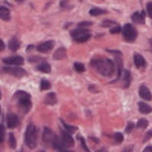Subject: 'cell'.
<instances>
[{
    "label": "cell",
    "mask_w": 152,
    "mask_h": 152,
    "mask_svg": "<svg viewBox=\"0 0 152 152\" xmlns=\"http://www.w3.org/2000/svg\"><path fill=\"white\" fill-rule=\"evenodd\" d=\"M79 27H89V26H92V22H80V23L77 25Z\"/></svg>",
    "instance_id": "obj_35"
},
{
    "label": "cell",
    "mask_w": 152,
    "mask_h": 152,
    "mask_svg": "<svg viewBox=\"0 0 152 152\" xmlns=\"http://www.w3.org/2000/svg\"><path fill=\"white\" fill-rule=\"evenodd\" d=\"M123 75H124V88H129V85H130V72L128 70H124Z\"/></svg>",
    "instance_id": "obj_23"
},
{
    "label": "cell",
    "mask_w": 152,
    "mask_h": 152,
    "mask_svg": "<svg viewBox=\"0 0 152 152\" xmlns=\"http://www.w3.org/2000/svg\"><path fill=\"white\" fill-rule=\"evenodd\" d=\"M20 47H21L20 40H18L16 36H13L12 39H10V41H9V49L12 52H17L18 49H20Z\"/></svg>",
    "instance_id": "obj_19"
},
{
    "label": "cell",
    "mask_w": 152,
    "mask_h": 152,
    "mask_svg": "<svg viewBox=\"0 0 152 152\" xmlns=\"http://www.w3.org/2000/svg\"><path fill=\"white\" fill-rule=\"evenodd\" d=\"M8 138H9V146L12 148H16V138H14V135L12 134V133L8 135Z\"/></svg>",
    "instance_id": "obj_29"
},
{
    "label": "cell",
    "mask_w": 152,
    "mask_h": 152,
    "mask_svg": "<svg viewBox=\"0 0 152 152\" xmlns=\"http://www.w3.org/2000/svg\"><path fill=\"white\" fill-rule=\"evenodd\" d=\"M4 47L5 45H4V43H3V40H0V52L4 50Z\"/></svg>",
    "instance_id": "obj_39"
},
{
    "label": "cell",
    "mask_w": 152,
    "mask_h": 152,
    "mask_svg": "<svg viewBox=\"0 0 152 152\" xmlns=\"http://www.w3.org/2000/svg\"><path fill=\"white\" fill-rule=\"evenodd\" d=\"M139 96H140V98H143L144 101H151L152 99V94H151L150 89H148L146 85H140V88H139Z\"/></svg>",
    "instance_id": "obj_12"
},
{
    "label": "cell",
    "mask_w": 152,
    "mask_h": 152,
    "mask_svg": "<svg viewBox=\"0 0 152 152\" xmlns=\"http://www.w3.org/2000/svg\"><path fill=\"white\" fill-rule=\"evenodd\" d=\"M0 18H1L3 21H9L10 20V12H9V9L7 8V7L1 5V4H0Z\"/></svg>",
    "instance_id": "obj_15"
},
{
    "label": "cell",
    "mask_w": 152,
    "mask_h": 152,
    "mask_svg": "<svg viewBox=\"0 0 152 152\" xmlns=\"http://www.w3.org/2000/svg\"><path fill=\"white\" fill-rule=\"evenodd\" d=\"M144 152H152V147H146V150H144Z\"/></svg>",
    "instance_id": "obj_40"
},
{
    "label": "cell",
    "mask_w": 152,
    "mask_h": 152,
    "mask_svg": "<svg viewBox=\"0 0 152 152\" xmlns=\"http://www.w3.org/2000/svg\"><path fill=\"white\" fill-rule=\"evenodd\" d=\"M14 98H16V101H17L18 107H20L25 113L30 111L32 103H31V96H30L27 92L18 90V92H16V94H14Z\"/></svg>",
    "instance_id": "obj_2"
},
{
    "label": "cell",
    "mask_w": 152,
    "mask_h": 152,
    "mask_svg": "<svg viewBox=\"0 0 152 152\" xmlns=\"http://www.w3.org/2000/svg\"><path fill=\"white\" fill-rule=\"evenodd\" d=\"M115 26L116 23H115V22H113V21H104L103 22V23H102V26H103V27H108V26Z\"/></svg>",
    "instance_id": "obj_36"
},
{
    "label": "cell",
    "mask_w": 152,
    "mask_h": 152,
    "mask_svg": "<svg viewBox=\"0 0 152 152\" xmlns=\"http://www.w3.org/2000/svg\"><path fill=\"white\" fill-rule=\"evenodd\" d=\"M113 138H115V142H116V143H121V142H123V139H124V137H123V134H121V133H115Z\"/></svg>",
    "instance_id": "obj_31"
},
{
    "label": "cell",
    "mask_w": 152,
    "mask_h": 152,
    "mask_svg": "<svg viewBox=\"0 0 152 152\" xmlns=\"http://www.w3.org/2000/svg\"><path fill=\"white\" fill-rule=\"evenodd\" d=\"M4 138H5V128L3 125H0V143L4 142Z\"/></svg>",
    "instance_id": "obj_30"
},
{
    "label": "cell",
    "mask_w": 152,
    "mask_h": 152,
    "mask_svg": "<svg viewBox=\"0 0 152 152\" xmlns=\"http://www.w3.org/2000/svg\"><path fill=\"white\" fill-rule=\"evenodd\" d=\"M151 137H152V130H150V132H148L146 135H144V142H146V140H148V139H150Z\"/></svg>",
    "instance_id": "obj_38"
},
{
    "label": "cell",
    "mask_w": 152,
    "mask_h": 152,
    "mask_svg": "<svg viewBox=\"0 0 152 152\" xmlns=\"http://www.w3.org/2000/svg\"><path fill=\"white\" fill-rule=\"evenodd\" d=\"M64 57H66V49L64 48H59V49H57V50L53 53V58L57 59V61L63 59Z\"/></svg>",
    "instance_id": "obj_20"
},
{
    "label": "cell",
    "mask_w": 152,
    "mask_h": 152,
    "mask_svg": "<svg viewBox=\"0 0 152 152\" xmlns=\"http://www.w3.org/2000/svg\"><path fill=\"white\" fill-rule=\"evenodd\" d=\"M53 45H54V43L53 41H44V43H41L39 47H37V50H39L40 53H48V52H50L52 49H53Z\"/></svg>",
    "instance_id": "obj_13"
},
{
    "label": "cell",
    "mask_w": 152,
    "mask_h": 152,
    "mask_svg": "<svg viewBox=\"0 0 152 152\" xmlns=\"http://www.w3.org/2000/svg\"><path fill=\"white\" fill-rule=\"evenodd\" d=\"M25 143L28 148H35L37 146V129L34 124H30L25 133Z\"/></svg>",
    "instance_id": "obj_3"
},
{
    "label": "cell",
    "mask_w": 152,
    "mask_h": 152,
    "mask_svg": "<svg viewBox=\"0 0 152 152\" xmlns=\"http://www.w3.org/2000/svg\"><path fill=\"white\" fill-rule=\"evenodd\" d=\"M61 124H62V126L64 128V130L68 132V133H70V134H71V133H75L76 130H77V128H76V126H72V125H68V124H66L63 120H61Z\"/></svg>",
    "instance_id": "obj_24"
},
{
    "label": "cell",
    "mask_w": 152,
    "mask_h": 152,
    "mask_svg": "<svg viewBox=\"0 0 152 152\" xmlns=\"http://www.w3.org/2000/svg\"><path fill=\"white\" fill-rule=\"evenodd\" d=\"M146 9H147V14L152 18V3H148L147 7H146Z\"/></svg>",
    "instance_id": "obj_33"
},
{
    "label": "cell",
    "mask_w": 152,
    "mask_h": 152,
    "mask_svg": "<svg viewBox=\"0 0 152 152\" xmlns=\"http://www.w3.org/2000/svg\"><path fill=\"white\" fill-rule=\"evenodd\" d=\"M4 71L7 72V74H10L13 75L14 77H22V76H26L27 75V72H26V70H23L22 67H18V66H10V64H7V66L4 67Z\"/></svg>",
    "instance_id": "obj_6"
},
{
    "label": "cell",
    "mask_w": 152,
    "mask_h": 152,
    "mask_svg": "<svg viewBox=\"0 0 152 152\" xmlns=\"http://www.w3.org/2000/svg\"><path fill=\"white\" fill-rule=\"evenodd\" d=\"M16 1H17V3H23L25 0H16Z\"/></svg>",
    "instance_id": "obj_41"
},
{
    "label": "cell",
    "mask_w": 152,
    "mask_h": 152,
    "mask_svg": "<svg viewBox=\"0 0 152 152\" xmlns=\"http://www.w3.org/2000/svg\"><path fill=\"white\" fill-rule=\"evenodd\" d=\"M92 67L96 70L97 72H99L102 76L106 77H111L115 74V63L112 62L110 58H103V57H96L90 61Z\"/></svg>",
    "instance_id": "obj_1"
},
{
    "label": "cell",
    "mask_w": 152,
    "mask_h": 152,
    "mask_svg": "<svg viewBox=\"0 0 152 152\" xmlns=\"http://www.w3.org/2000/svg\"><path fill=\"white\" fill-rule=\"evenodd\" d=\"M54 137H56V134L49 128H45L43 130V142H44L45 146H52Z\"/></svg>",
    "instance_id": "obj_10"
},
{
    "label": "cell",
    "mask_w": 152,
    "mask_h": 152,
    "mask_svg": "<svg viewBox=\"0 0 152 152\" xmlns=\"http://www.w3.org/2000/svg\"><path fill=\"white\" fill-rule=\"evenodd\" d=\"M0 98H1V92H0Z\"/></svg>",
    "instance_id": "obj_42"
},
{
    "label": "cell",
    "mask_w": 152,
    "mask_h": 152,
    "mask_svg": "<svg viewBox=\"0 0 152 152\" xmlns=\"http://www.w3.org/2000/svg\"><path fill=\"white\" fill-rule=\"evenodd\" d=\"M121 31V27L120 26H117V25H115V27H112L111 30H110V32L111 34H119Z\"/></svg>",
    "instance_id": "obj_32"
},
{
    "label": "cell",
    "mask_w": 152,
    "mask_h": 152,
    "mask_svg": "<svg viewBox=\"0 0 152 152\" xmlns=\"http://www.w3.org/2000/svg\"><path fill=\"white\" fill-rule=\"evenodd\" d=\"M52 146H53V148H56L57 151H68V150H64L66 147L63 146L62 140H61V137H59V138H58V137H54V139H53Z\"/></svg>",
    "instance_id": "obj_16"
},
{
    "label": "cell",
    "mask_w": 152,
    "mask_h": 152,
    "mask_svg": "<svg viewBox=\"0 0 152 152\" xmlns=\"http://www.w3.org/2000/svg\"><path fill=\"white\" fill-rule=\"evenodd\" d=\"M138 108H139V112L140 113H144V115H147V113H151L152 112V107L150 104H147L146 102H139L138 103Z\"/></svg>",
    "instance_id": "obj_17"
},
{
    "label": "cell",
    "mask_w": 152,
    "mask_h": 152,
    "mask_svg": "<svg viewBox=\"0 0 152 152\" xmlns=\"http://www.w3.org/2000/svg\"><path fill=\"white\" fill-rule=\"evenodd\" d=\"M133 128H134V124H133V123H129L128 126H126V133H130V132L133 130Z\"/></svg>",
    "instance_id": "obj_37"
},
{
    "label": "cell",
    "mask_w": 152,
    "mask_h": 152,
    "mask_svg": "<svg viewBox=\"0 0 152 152\" xmlns=\"http://www.w3.org/2000/svg\"><path fill=\"white\" fill-rule=\"evenodd\" d=\"M111 53H113L116 57H115V66H116V71H117V79H120V76L123 75V71H124V66H123V58H121V53L119 50H110Z\"/></svg>",
    "instance_id": "obj_7"
},
{
    "label": "cell",
    "mask_w": 152,
    "mask_h": 152,
    "mask_svg": "<svg viewBox=\"0 0 152 152\" xmlns=\"http://www.w3.org/2000/svg\"><path fill=\"white\" fill-rule=\"evenodd\" d=\"M37 71H40V72H44V74H49L50 72V64L47 63V62H41L37 64Z\"/></svg>",
    "instance_id": "obj_22"
},
{
    "label": "cell",
    "mask_w": 152,
    "mask_h": 152,
    "mask_svg": "<svg viewBox=\"0 0 152 152\" xmlns=\"http://www.w3.org/2000/svg\"><path fill=\"white\" fill-rule=\"evenodd\" d=\"M40 89L41 90H48L50 89V83H49L48 80H43L40 83Z\"/></svg>",
    "instance_id": "obj_28"
},
{
    "label": "cell",
    "mask_w": 152,
    "mask_h": 152,
    "mask_svg": "<svg viewBox=\"0 0 152 152\" xmlns=\"http://www.w3.org/2000/svg\"><path fill=\"white\" fill-rule=\"evenodd\" d=\"M137 35H138V32H137V30L133 25L126 23L123 27V37L126 43H133V41H135Z\"/></svg>",
    "instance_id": "obj_5"
},
{
    "label": "cell",
    "mask_w": 152,
    "mask_h": 152,
    "mask_svg": "<svg viewBox=\"0 0 152 152\" xmlns=\"http://www.w3.org/2000/svg\"><path fill=\"white\" fill-rule=\"evenodd\" d=\"M61 140H62L63 146L68 148V147H72L75 144V139L72 138V137L70 135V133L66 132V130H62L61 132Z\"/></svg>",
    "instance_id": "obj_9"
},
{
    "label": "cell",
    "mask_w": 152,
    "mask_h": 152,
    "mask_svg": "<svg viewBox=\"0 0 152 152\" xmlns=\"http://www.w3.org/2000/svg\"><path fill=\"white\" fill-rule=\"evenodd\" d=\"M18 124H20V119H18L16 113H8V116H7V125H8V128L14 129L16 126H18Z\"/></svg>",
    "instance_id": "obj_11"
},
{
    "label": "cell",
    "mask_w": 152,
    "mask_h": 152,
    "mask_svg": "<svg viewBox=\"0 0 152 152\" xmlns=\"http://www.w3.org/2000/svg\"><path fill=\"white\" fill-rule=\"evenodd\" d=\"M74 68L77 72H84L85 71V66L83 63H80V62H76V63H74Z\"/></svg>",
    "instance_id": "obj_27"
},
{
    "label": "cell",
    "mask_w": 152,
    "mask_h": 152,
    "mask_svg": "<svg viewBox=\"0 0 152 152\" xmlns=\"http://www.w3.org/2000/svg\"><path fill=\"white\" fill-rule=\"evenodd\" d=\"M107 12H106L104 9H99V8H92L89 10V14L90 16H101V14H106Z\"/></svg>",
    "instance_id": "obj_25"
},
{
    "label": "cell",
    "mask_w": 152,
    "mask_h": 152,
    "mask_svg": "<svg viewBox=\"0 0 152 152\" xmlns=\"http://www.w3.org/2000/svg\"><path fill=\"white\" fill-rule=\"evenodd\" d=\"M44 103L45 104H49V106H53V104H56L57 103V96L54 93H49L47 97H45V99H44Z\"/></svg>",
    "instance_id": "obj_21"
},
{
    "label": "cell",
    "mask_w": 152,
    "mask_h": 152,
    "mask_svg": "<svg viewBox=\"0 0 152 152\" xmlns=\"http://www.w3.org/2000/svg\"><path fill=\"white\" fill-rule=\"evenodd\" d=\"M4 64H10V66H22L23 64V58L21 56H12V57H5L3 59Z\"/></svg>",
    "instance_id": "obj_8"
},
{
    "label": "cell",
    "mask_w": 152,
    "mask_h": 152,
    "mask_svg": "<svg viewBox=\"0 0 152 152\" xmlns=\"http://www.w3.org/2000/svg\"><path fill=\"white\" fill-rule=\"evenodd\" d=\"M144 12H140V13H133L132 14V21L133 22H135V23H139V25H142L144 23Z\"/></svg>",
    "instance_id": "obj_18"
},
{
    "label": "cell",
    "mask_w": 152,
    "mask_h": 152,
    "mask_svg": "<svg viewBox=\"0 0 152 152\" xmlns=\"http://www.w3.org/2000/svg\"><path fill=\"white\" fill-rule=\"evenodd\" d=\"M0 113H1V108H0Z\"/></svg>",
    "instance_id": "obj_43"
},
{
    "label": "cell",
    "mask_w": 152,
    "mask_h": 152,
    "mask_svg": "<svg viewBox=\"0 0 152 152\" xmlns=\"http://www.w3.org/2000/svg\"><path fill=\"white\" fill-rule=\"evenodd\" d=\"M135 126H137V129H146L148 126V121L146 119H139Z\"/></svg>",
    "instance_id": "obj_26"
},
{
    "label": "cell",
    "mask_w": 152,
    "mask_h": 152,
    "mask_svg": "<svg viewBox=\"0 0 152 152\" xmlns=\"http://www.w3.org/2000/svg\"><path fill=\"white\" fill-rule=\"evenodd\" d=\"M71 36L76 43H85L92 37V34H90L89 30H85L84 27H79L71 32Z\"/></svg>",
    "instance_id": "obj_4"
},
{
    "label": "cell",
    "mask_w": 152,
    "mask_h": 152,
    "mask_svg": "<svg viewBox=\"0 0 152 152\" xmlns=\"http://www.w3.org/2000/svg\"><path fill=\"white\" fill-rule=\"evenodd\" d=\"M79 139H80V142H81V146H83V148H84V151H90V150H89V147L86 146V143H85L84 138H81V137H80V138H79Z\"/></svg>",
    "instance_id": "obj_34"
},
{
    "label": "cell",
    "mask_w": 152,
    "mask_h": 152,
    "mask_svg": "<svg viewBox=\"0 0 152 152\" xmlns=\"http://www.w3.org/2000/svg\"><path fill=\"white\" fill-rule=\"evenodd\" d=\"M134 63H135V67L143 68L144 66H146V59H144L139 53H135L134 54Z\"/></svg>",
    "instance_id": "obj_14"
}]
</instances>
